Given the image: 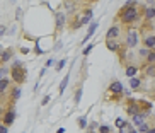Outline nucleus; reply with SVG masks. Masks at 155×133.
Returning <instances> with one entry per match:
<instances>
[{"label":"nucleus","instance_id":"a878e982","mask_svg":"<svg viewBox=\"0 0 155 133\" xmlns=\"http://www.w3.org/2000/svg\"><path fill=\"white\" fill-rule=\"evenodd\" d=\"M147 62L150 63V65H155V51H150L148 58H147Z\"/></svg>","mask_w":155,"mask_h":133},{"label":"nucleus","instance_id":"f704fd0d","mask_svg":"<svg viewBox=\"0 0 155 133\" xmlns=\"http://www.w3.org/2000/svg\"><path fill=\"white\" fill-rule=\"evenodd\" d=\"M80 21H82V26H84V24H89L92 19H89V17H85V15H84V17H80Z\"/></svg>","mask_w":155,"mask_h":133},{"label":"nucleus","instance_id":"c9c22d12","mask_svg":"<svg viewBox=\"0 0 155 133\" xmlns=\"http://www.w3.org/2000/svg\"><path fill=\"white\" fill-rule=\"evenodd\" d=\"M53 65H55V60H53V58H49V60L46 62V65H44V68H48V67H53Z\"/></svg>","mask_w":155,"mask_h":133},{"label":"nucleus","instance_id":"9b49d317","mask_svg":"<svg viewBox=\"0 0 155 133\" xmlns=\"http://www.w3.org/2000/svg\"><path fill=\"white\" fill-rule=\"evenodd\" d=\"M20 94H22V89H20L19 85H15V87H12V94H10V96H12V102H15V101H17V99L20 97Z\"/></svg>","mask_w":155,"mask_h":133},{"label":"nucleus","instance_id":"a19ab883","mask_svg":"<svg viewBox=\"0 0 155 133\" xmlns=\"http://www.w3.org/2000/svg\"><path fill=\"white\" fill-rule=\"evenodd\" d=\"M85 17H89V19H92V10L89 9V10H85Z\"/></svg>","mask_w":155,"mask_h":133},{"label":"nucleus","instance_id":"72a5a7b5","mask_svg":"<svg viewBox=\"0 0 155 133\" xmlns=\"http://www.w3.org/2000/svg\"><path fill=\"white\" fill-rule=\"evenodd\" d=\"M5 34H7V26L0 24V36H5Z\"/></svg>","mask_w":155,"mask_h":133},{"label":"nucleus","instance_id":"a211bd4d","mask_svg":"<svg viewBox=\"0 0 155 133\" xmlns=\"http://www.w3.org/2000/svg\"><path fill=\"white\" fill-rule=\"evenodd\" d=\"M133 132H135V128H133V125H130V123H126L123 128H119V133H133Z\"/></svg>","mask_w":155,"mask_h":133},{"label":"nucleus","instance_id":"58836bf2","mask_svg":"<svg viewBox=\"0 0 155 133\" xmlns=\"http://www.w3.org/2000/svg\"><path fill=\"white\" fill-rule=\"evenodd\" d=\"M0 133H9V128L5 125H0Z\"/></svg>","mask_w":155,"mask_h":133},{"label":"nucleus","instance_id":"ddd939ff","mask_svg":"<svg viewBox=\"0 0 155 133\" xmlns=\"http://www.w3.org/2000/svg\"><path fill=\"white\" fill-rule=\"evenodd\" d=\"M143 118H145V114H143V113H138L136 116H133V123L140 128V126L143 125Z\"/></svg>","mask_w":155,"mask_h":133},{"label":"nucleus","instance_id":"2f4dec72","mask_svg":"<svg viewBox=\"0 0 155 133\" xmlns=\"http://www.w3.org/2000/svg\"><path fill=\"white\" fill-rule=\"evenodd\" d=\"M20 17H22V9H20V7H17V9H15V19L19 21Z\"/></svg>","mask_w":155,"mask_h":133},{"label":"nucleus","instance_id":"5701e85b","mask_svg":"<svg viewBox=\"0 0 155 133\" xmlns=\"http://www.w3.org/2000/svg\"><path fill=\"white\" fill-rule=\"evenodd\" d=\"M145 17H147V19H154L155 17V9H147V10H145Z\"/></svg>","mask_w":155,"mask_h":133},{"label":"nucleus","instance_id":"6e6552de","mask_svg":"<svg viewBox=\"0 0 155 133\" xmlns=\"http://www.w3.org/2000/svg\"><path fill=\"white\" fill-rule=\"evenodd\" d=\"M97 26H99V24H97V22H90V26H89V31H87V36H85V38H84V44H85V43L89 41V39H90V38H92V36H94V33H95V29H97Z\"/></svg>","mask_w":155,"mask_h":133},{"label":"nucleus","instance_id":"2eb2a0df","mask_svg":"<svg viewBox=\"0 0 155 133\" xmlns=\"http://www.w3.org/2000/svg\"><path fill=\"white\" fill-rule=\"evenodd\" d=\"M108 48L111 49V51H118V49H119V43L114 41V39H108Z\"/></svg>","mask_w":155,"mask_h":133},{"label":"nucleus","instance_id":"7c9ffc66","mask_svg":"<svg viewBox=\"0 0 155 133\" xmlns=\"http://www.w3.org/2000/svg\"><path fill=\"white\" fill-rule=\"evenodd\" d=\"M138 130H140V132H142V133H147V132H148V130H150V126L147 125V123H143V125L140 126V128H138Z\"/></svg>","mask_w":155,"mask_h":133},{"label":"nucleus","instance_id":"ea45409f","mask_svg":"<svg viewBox=\"0 0 155 133\" xmlns=\"http://www.w3.org/2000/svg\"><path fill=\"white\" fill-rule=\"evenodd\" d=\"M61 46H63V43H61V41H58V43H56V46H55V51L61 49Z\"/></svg>","mask_w":155,"mask_h":133},{"label":"nucleus","instance_id":"c03bdc74","mask_svg":"<svg viewBox=\"0 0 155 133\" xmlns=\"http://www.w3.org/2000/svg\"><path fill=\"white\" fill-rule=\"evenodd\" d=\"M2 51H4V46H2V44H0V55H2Z\"/></svg>","mask_w":155,"mask_h":133},{"label":"nucleus","instance_id":"0eeeda50","mask_svg":"<svg viewBox=\"0 0 155 133\" xmlns=\"http://www.w3.org/2000/svg\"><path fill=\"white\" fill-rule=\"evenodd\" d=\"M109 91L114 92V94H121L123 92V84L119 82V80H113L111 85H109Z\"/></svg>","mask_w":155,"mask_h":133},{"label":"nucleus","instance_id":"473e14b6","mask_svg":"<svg viewBox=\"0 0 155 133\" xmlns=\"http://www.w3.org/2000/svg\"><path fill=\"white\" fill-rule=\"evenodd\" d=\"M124 125H126V123H124V121H123L121 118H118V119H116V126H118V128H123Z\"/></svg>","mask_w":155,"mask_h":133},{"label":"nucleus","instance_id":"20e7f679","mask_svg":"<svg viewBox=\"0 0 155 133\" xmlns=\"http://www.w3.org/2000/svg\"><path fill=\"white\" fill-rule=\"evenodd\" d=\"M126 44H128V48H135L136 44H138V33H136L135 29H130L128 34H126Z\"/></svg>","mask_w":155,"mask_h":133},{"label":"nucleus","instance_id":"6ab92c4d","mask_svg":"<svg viewBox=\"0 0 155 133\" xmlns=\"http://www.w3.org/2000/svg\"><path fill=\"white\" fill-rule=\"evenodd\" d=\"M128 114H131V116H136V114H138V106L130 104V106H128Z\"/></svg>","mask_w":155,"mask_h":133},{"label":"nucleus","instance_id":"cd10ccee","mask_svg":"<svg viewBox=\"0 0 155 133\" xmlns=\"http://www.w3.org/2000/svg\"><path fill=\"white\" fill-rule=\"evenodd\" d=\"M99 132L101 133H111V128L106 126V125H102V126H99Z\"/></svg>","mask_w":155,"mask_h":133},{"label":"nucleus","instance_id":"39448f33","mask_svg":"<svg viewBox=\"0 0 155 133\" xmlns=\"http://www.w3.org/2000/svg\"><path fill=\"white\" fill-rule=\"evenodd\" d=\"M65 14L63 12H56L55 14V24H56V29H61L63 26H65Z\"/></svg>","mask_w":155,"mask_h":133},{"label":"nucleus","instance_id":"423d86ee","mask_svg":"<svg viewBox=\"0 0 155 133\" xmlns=\"http://www.w3.org/2000/svg\"><path fill=\"white\" fill-rule=\"evenodd\" d=\"M10 89V78H4L0 80V99L5 96V92Z\"/></svg>","mask_w":155,"mask_h":133},{"label":"nucleus","instance_id":"4468645a","mask_svg":"<svg viewBox=\"0 0 155 133\" xmlns=\"http://www.w3.org/2000/svg\"><path fill=\"white\" fill-rule=\"evenodd\" d=\"M68 82H70V75L67 73V75L63 77V80H61V84H60V94H63V92H65V89H67Z\"/></svg>","mask_w":155,"mask_h":133},{"label":"nucleus","instance_id":"f257e3e1","mask_svg":"<svg viewBox=\"0 0 155 133\" xmlns=\"http://www.w3.org/2000/svg\"><path fill=\"white\" fill-rule=\"evenodd\" d=\"M26 73H27V72H26V68H24V65H22V67H14V68H10L12 80H14V82H15L17 85H19V84H24V82H26V78H27Z\"/></svg>","mask_w":155,"mask_h":133},{"label":"nucleus","instance_id":"aec40b11","mask_svg":"<svg viewBox=\"0 0 155 133\" xmlns=\"http://www.w3.org/2000/svg\"><path fill=\"white\" fill-rule=\"evenodd\" d=\"M145 73H147L148 77H155V65H148V67L145 68Z\"/></svg>","mask_w":155,"mask_h":133},{"label":"nucleus","instance_id":"b1692460","mask_svg":"<svg viewBox=\"0 0 155 133\" xmlns=\"http://www.w3.org/2000/svg\"><path fill=\"white\" fill-rule=\"evenodd\" d=\"M65 65H67V60H60V62H56V63H55V68H56V70L60 72L61 68L65 67Z\"/></svg>","mask_w":155,"mask_h":133},{"label":"nucleus","instance_id":"e433bc0d","mask_svg":"<svg viewBox=\"0 0 155 133\" xmlns=\"http://www.w3.org/2000/svg\"><path fill=\"white\" fill-rule=\"evenodd\" d=\"M65 9H67V10H72V9H73V4H72V2H65Z\"/></svg>","mask_w":155,"mask_h":133},{"label":"nucleus","instance_id":"4be33fe9","mask_svg":"<svg viewBox=\"0 0 155 133\" xmlns=\"http://www.w3.org/2000/svg\"><path fill=\"white\" fill-rule=\"evenodd\" d=\"M140 84H142V82H140V78H131L130 87H131V89H138V87H140Z\"/></svg>","mask_w":155,"mask_h":133},{"label":"nucleus","instance_id":"7ed1b4c3","mask_svg":"<svg viewBox=\"0 0 155 133\" xmlns=\"http://www.w3.org/2000/svg\"><path fill=\"white\" fill-rule=\"evenodd\" d=\"M15 116H17V113H15V109H14V108L5 109V111H4V116H2V125L10 126L14 121H15Z\"/></svg>","mask_w":155,"mask_h":133},{"label":"nucleus","instance_id":"79ce46f5","mask_svg":"<svg viewBox=\"0 0 155 133\" xmlns=\"http://www.w3.org/2000/svg\"><path fill=\"white\" fill-rule=\"evenodd\" d=\"M56 133H65V128H60V130H58Z\"/></svg>","mask_w":155,"mask_h":133},{"label":"nucleus","instance_id":"bb28decb","mask_svg":"<svg viewBox=\"0 0 155 133\" xmlns=\"http://www.w3.org/2000/svg\"><path fill=\"white\" fill-rule=\"evenodd\" d=\"M138 55L140 56H143V58H148V55H150V49H140V51H138Z\"/></svg>","mask_w":155,"mask_h":133},{"label":"nucleus","instance_id":"c756f323","mask_svg":"<svg viewBox=\"0 0 155 133\" xmlns=\"http://www.w3.org/2000/svg\"><path fill=\"white\" fill-rule=\"evenodd\" d=\"M92 48H94V44H87V48H84V51H82V53H84V55L87 56L89 53H90V51H92Z\"/></svg>","mask_w":155,"mask_h":133},{"label":"nucleus","instance_id":"37998d69","mask_svg":"<svg viewBox=\"0 0 155 133\" xmlns=\"http://www.w3.org/2000/svg\"><path fill=\"white\" fill-rule=\"evenodd\" d=\"M147 133H155V128H150V130H148Z\"/></svg>","mask_w":155,"mask_h":133},{"label":"nucleus","instance_id":"393cba45","mask_svg":"<svg viewBox=\"0 0 155 133\" xmlns=\"http://www.w3.org/2000/svg\"><path fill=\"white\" fill-rule=\"evenodd\" d=\"M79 126H80L82 130H84V128L87 126V118H85V116H82V118H79Z\"/></svg>","mask_w":155,"mask_h":133},{"label":"nucleus","instance_id":"1a4fd4ad","mask_svg":"<svg viewBox=\"0 0 155 133\" xmlns=\"http://www.w3.org/2000/svg\"><path fill=\"white\" fill-rule=\"evenodd\" d=\"M12 55H14L12 49H4V51H2V55H0V63H4V65H5V63L12 58Z\"/></svg>","mask_w":155,"mask_h":133},{"label":"nucleus","instance_id":"c85d7f7f","mask_svg":"<svg viewBox=\"0 0 155 133\" xmlns=\"http://www.w3.org/2000/svg\"><path fill=\"white\" fill-rule=\"evenodd\" d=\"M135 5H136V2H124V9H135Z\"/></svg>","mask_w":155,"mask_h":133},{"label":"nucleus","instance_id":"a18cd8bd","mask_svg":"<svg viewBox=\"0 0 155 133\" xmlns=\"http://www.w3.org/2000/svg\"><path fill=\"white\" fill-rule=\"evenodd\" d=\"M133 133H136V132H133Z\"/></svg>","mask_w":155,"mask_h":133},{"label":"nucleus","instance_id":"dca6fc26","mask_svg":"<svg viewBox=\"0 0 155 133\" xmlns=\"http://www.w3.org/2000/svg\"><path fill=\"white\" fill-rule=\"evenodd\" d=\"M136 72H138V68H136V67H126V77L135 78Z\"/></svg>","mask_w":155,"mask_h":133},{"label":"nucleus","instance_id":"f3484780","mask_svg":"<svg viewBox=\"0 0 155 133\" xmlns=\"http://www.w3.org/2000/svg\"><path fill=\"white\" fill-rule=\"evenodd\" d=\"M82 94H84V89H82V87H79V89H77V92H75V96H73V102H75V104H79V102H80Z\"/></svg>","mask_w":155,"mask_h":133},{"label":"nucleus","instance_id":"412c9836","mask_svg":"<svg viewBox=\"0 0 155 133\" xmlns=\"http://www.w3.org/2000/svg\"><path fill=\"white\" fill-rule=\"evenodd\" d=\"M7 73H10V70H9L7 67H0V80L7 78Z\"/></svg>","mask_w":155,"mask_h":133},{"label":"nucleus","instance_id":"f8f14e48","mask_svg":"<svg viewBox=\"0 0 155 133\" xmlns=\"http://www.w3.org/2000/svg\"><path fill=\"white\" fill-rule=\"evenodd\" d=\"M145 46H147V49H154L155 48V36L145 38Z\"/></svg>","mask_w":155,"mask_h":133},{"label":"nucleus","instance_id":"4c0bfd02","mask_svg":"<svg viewBox=\"0 0 155 133\" xmlns=\"http://www.w3.org/2000/svg\"><path fill=\"white\" fill-rule=\"evenodd\" d=\"M48 102H49V96H44V97H43V101H41V104H43V106H46Z\"/></svg>","mask_w":155,"mask_h":133},{"label":"nucleus","instance_id":"9d476101","mask_svg":"<svg viewBox=\"0 0 155 133\" xmlns=\"http://www.w3.org/2000/svg\"><path fill=\"white\" fill-rule=\"evenodd\" d=\"M118 36H119V28H118V26H113V28H109L106 38H108V39H114Z\"/></svg>","mask_w":155,"mask_h":133},{"label":"nucleus","instance_id":"f03ea898","mask_svg":"<svg viewBox=\"0 0 155 133\" xmlns=\"http://www.w3.org/2000/svg\"><path fill=\"white\" fill-rule=\"evenodd\" d=\"M119 17H121L123 22H135L138 19V10L136 9H123Z\"/></svg>","mask_w":155,"mask_h":133}]
</instances>
